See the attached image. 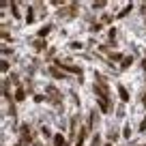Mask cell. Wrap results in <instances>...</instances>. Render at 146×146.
<instances>
[{"instance_id": "cell-1", "label": "cell", "mask_w": 146, "mask_h": 146, "mask_svg": "<svg viewBox=\"0 0 146 146\" xmlns=\"http://www.w3.org/2000/svg\"><path fill=\"white\" fill-rule=\"evenodd\" d=\"M95 90H97V97H99V99H108V95H110V92H108V86H105V80L101 78V75L97 78Z\"/></svg>"}, {"instance_id": "cell-2", "label": "cell", "mask_w": 146, "mask_h": 146, "mask_svg": "<svg viewBox=\"0 0 146 146\" xmlns=\"http://www.w3.org/2000/svg\"><path fill=\"white\" fill-rule=\"evenodd\" d=\"M118 95H120V99H123V101H129V92L125 90L123 86H118Z\"/></svg>"}, {"instance_id": "cell-3", "label": "cell", "mask_w": 146, "mask_h": 146, "mask_svg": "<svg viewBox=\"0 0 146 146\" xmlns=\"http://www.w3.org/2000/svg\"><path fill=\"white\" fill-rule=\"evenodd\" d=\"M58 64H60V67H64L67 71H71V73H80V69H78V67H73V64H62V62H58Z\"/></svg>"}, {"instance_id": "cell-4", "label": "cell", "mask_w": 146, "mask_h": 146, "mask_svg": "<svg viewBox=\"0 0 146 146\" xmlns=\"http://www.w3.org/2000/svg\"><path fill=\"white\" fill-rule=\"evenodd\" d=\"M99 105H101V110H103V112H108V110H110V101H108V99H99Z\"/></svg>"}, {"instance_id": "cell-5", "label": "cell", "mask_w": 146, "mask_h": 146, "mask_svg": "<svg viewBox=\"0 0 146 146\" xmlns=\"http://www.w3.org/2000/svg\"><path fill=\"white\" fill-rule=\"evenodd\" d=\"M54 144H56V146H67V144H64V137H62V135H56V137H54Z\"/></svg>"}, {"instance_id": "cell-6", "label": "cell", "mask_w": 146, "mask_h": 146, "mask_svg": "<svg viewBox=\"0 0 146 146\" xmlns=\"http://www.w3.org/2000/svg\"><path fill=\"white\" fill-rule=\"evenodd\" d=\"M15 99H17V101L24 99V88H17V92H15Z\"/></svg>"}, {"instance_id": "cell-7", "label": "cell", "mask_w": 146, "mask_h": 146, "mask_svg": "<svg viewBox=\"0 0 146 146\" xmlns=\"http://www.w3.org/2000/svg\"><path fill=\"white\" fill-rule=\"evenodd\" d=\"M50 73H52V75H54V78H62V80H64V75H62V73L58 71V69H52Z\"/></svg>"}, {"instance_id": "cell-8", "label": "cell", "mask_w": 146, "mask_h": 146, "mask_svg": "<svg viewBox=\"0 0 146 146\" xmlns=\"http://www.w3.org/2000/svg\"><path fill=\"white\" fill-rule=\"evenodd\" d=\"M11 9H13V15H15V17H19V11H17V5H15V2L11 5Z\"/></svg>"}, {"instance_id": "cell-9", "label": "cell", "mask_w": 146, "mask_h": 146, "mask_svg": "<svg viewBox=\"0 0 146 146\" xmlns=\"http://www.w3.org/2000/svg\"><path fill=\"white\" fill-rule=\"evenodd\" d=\"M105 146H112V144H105Z\"/></svg>"}]
</instances>
